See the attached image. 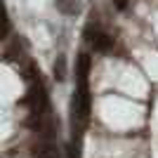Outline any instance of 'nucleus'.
Wrapping results in <instances>:
<instances>
[{"mask_svg": "<svg viewBox=\"0 0 158 158\" xmlns=\"http://www.w3.org/2000/svg\"><path fill=\"white\" fill-rule=\"evenodd\" d=\"M57 7H59L64 14H76L78 12V2H76V0H57Z\"/></svg>", "mask_w": 158, "mask_h": 158, "instance_id": "nucleus-2", "label": "nucleus"}, {"mask_svg": "<svg viewBox=\"0 0 158 158\" xmlns=\"http://www.w3.org/2000/svg\"><path fill=\"white\" fill-rule=\"evenodd\" d=\"M111 2L118 7V10H127V0H111Z\"/></svg>", "mask_w": 158, "mask_h": 158, "instance_id": "nucleus-4", "label": "nucleus"}, {"mask_svg": "<svg viewBox=\"0 0 158 158\" xmlns=\"http://www.w3.org/2000/svg\"><path fill=\"white\" fill-rule=\"evenodd\" d=\"M87 38H90V45H92L97 52H109V50H113V45H116L113 35L104 33L97 26H94V31H92V26H87Z\"/></svg>", "mask_w": 158, "mask_h": 158, "instance_id": "nucleus-1", "label": "nucleus"}, {"mask_svg": "<svg viewBox=\"0 0 158 158\" xmlns=\"http://www.w3.org/2000/svg\"><path fill=\"white\" fill-rule=\"evenodd\" d=\"M54 76H57L59 80L66 78V61H64V57H59V59H57V64H54Z\"/></svg>", "mask_w": 158, "mask_h": 158, "instance_id": "nucleus-3", "label": "nucleus"}]
</instances>
